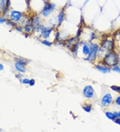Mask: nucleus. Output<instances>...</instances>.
I'll use <instances>...</instances> for the list:
<instances>
[{"instance_id":"obj_17","label":"nucleus","mask_w":120,"mask_h":132,"mask_svg":"<svg viewBox=\"0 0 120 132\" xmlns=\"http://www.w3.org/2000/svg\"><path fill=\"white\" fill-rule=\"evenodd\" d=\"M42 43H43V44H44L45 45H46V46H48V47L51 46V44H52V43H51V42H50V41H46V40H44V41H43Z\"/></svg>"},{"instance_id":"obj_9","label":"nucleus","mask_w":120,"mask_h":132,"mask_svg":"<svg viewBox=\"0 0 120 132\" xmlns=\"http://www.w3.org/2000/svg\"><path fill=\"white\" fill-rule=\"evenodd\" d=\"M96 68L99 71H100L101 72L105 74V73H108L109 71H110V69H109L108 67H103V66H96Z\"/></svg>"},{"instance_id":"obj_8","label":"nucleus","mask_w":120,"mask_h":132,"mask_svg":"<svg viewBox=\"0 0 120 132\" xmlns=\"http://www.w3.org/2000/svg\"><path fill=\"white\" fill-rule=\"evenodd\" d=\"M21 17V13L19 12H17V11H13L12 12V14H11V17H12V20L13 21H19Z\"/></svg>"},{"instance_id":"obj_5","label":"nucleus","mask_w":120,"mask_h":132,"mask_svg":"<svg viewBox=\"0 0 120 132\" xmlns=\"http://www.w3.org/2000/svg\"><path fill=\"white\" fill-rule=\"evenodd\" d=\"M112 101V97L111 95V94H106L105 95L103 96V97L101 99V104L103 106H107L109 105Z\"/></svg>"},{"instance_id":"obj_16","label":"nucleus","mask_w":120,"mask_h":132,"mask_svg":"<svg viewBox=\"0 0 120 132\" xmlns=\"http://www.w3.org/2000/svg\"><path fill=\"white\" fill-rule=\"evenodd\" d=\"M111 88L113 90V91H117V92H118V93H120V87H118V86H113L111 87Z\"/></svg>"},{"instance_id":"obj_11","label":"nucleus","mask_w":120,"mask_h":132,"mask_svg":"<svg viewBox=\"0 0 120 132\" xmlns=\"http://www.w3.org/2000/svg\"><path fill=\"white\" fill-rule=\"evenodd\" d=\"M6 4H7L6 0H0V12L5 9Z\"/></svg>"},{"instance_id":"obj_10","label":"nucleus","mask_w":120,"mask_h":132,"mask_svg":"<svg viewBox=\"0 0 120 132\" xmlns=\"http://www.w3.org/2000/svg\"><path fill=\"white\" fill-rule=\"evenodd\" d=\"M105 116H106V117H107L108 118H109V120L113 121L115 120L116 118V116L115 115V113H113L111 112H106L105 113Z\"/></svg>"},{"instance_id":"obj_18","label":"nucleus","mask_w":120,"mask_h":132,"mask_svg":"<svg viewBox=\"0 0 120 132\" xmlns=\"http://www.w3.org/2000/svg\"><path fill=\"white\" fill-rule=\"evenodd\" d=\"M113 70L116 72H117V73H120V67L119 66H115L113 67Z\"/></svg>"},{"instance_id":"obj_12","label":"nucleus","mask_w":120,"mask_h":132,"mask_svg":"<svg viewBox=\"0 0 120 132\" xmlns=\"http://www.w3.org/2000/svg\"><path fill=\"white\" fill-rule=\"evenodd\" d=\"M63 18H64V13H63V12H61L59 13L58 16V20L59 23V24L63 21Z\"/></svg>"},{"instance_id":"obj_23","label":"nucleus","mask_w":120,"mask_h":132,"mask_svg":"<svg viewBox=\"0 0 120 132\" xmlns=\"http://www.w3.org/2000/svg\"><path fill=\"white\" fill-rule=\"evenodd\" d=\"M115 113V115L116 116V117H119L120 118V111L118 113Z\"/></svg>"},{"instance_id":"obj_21","label":"nucleus","mask_w":120,"mask_h":132,"mask_svg":"<svg viewBox=\"0 0 120 132\" xmlns=\"http://www.w3.org/2000/svg\"><path fill=\"white\" fill-rule=\"evenodd\" d=\"M30 86H33L34 84H35V80L34 79H31V80H30V82H29V83Z\"/></svg>"},{"instance_id":"obj_7","label":"nucleus","mask_w":120,"mask_h":132,"mask_svg":"<svg viewBox=\"0 0 120 132\" xmlns=\"http://www.w3.org/2000/svg\"><path fill=\"white\" fill-rule=\"evenodd\" d=\"M25 63H24L23 62L20 61L16 63V68L17 71H19L20 72H24L25 71Z\"/></svg>"},{"instance_id":"obj_13","label":"nucleus","mask_w":120,"mask_h":132,"mask_svg":"<svg viewBox=\"0 0 120 132\" xmlns=\"http://www.w3.org/2000/svg\"><path fill=\"white\" fill-rule=\"evenodd\" d=\"M89 48L87 45H84L83 47V53L85 55H87L89 54Z\"/></svg>"},{"instance_id":"obj_25","label":"nucleus","mask_w":120,"mask_h":132,"mask_svg":"<svg viewBox=\"0 0 120 132\" xmlns=\"http://www.w3.org/2000/svg\"><path fill=\"white\" fill-rule=\"evenodd\" d=\"M4 21H5V20L4 19H2V18H0V23H4Z\"/></svg>"},{"instance_id":"obj_4","label":"nucleus","mask_w":120,"mask_h":132,"mask_svg":"<svg viewBox=\"0 0 120 132\" xmlns=\"http://www.w3.org/2000/svg\"><path fill=\"white\" fill-rule=\"evenodd\" d=\"M83 95L87 98H91L94 95V90L91 86H87L83 89Z\"/></svg>"},{"instance_id":"obj_2","label":"nucleus","mask_w":120,"mask_h":132,"mask_svg":"<svg viewBox=\"0 0 120 132\" xmlns=\"http://www.w3.org/2000/svg\"><path fill=\"white\" fill-rule=\"evenodd\" d=\"M98 51V45L97 44H91L90 46V51H89V55L88 58L86 59L88 61H92L94 60L95 57H96V54Z\"/></svg>"},{"instance_id":"obj_20","label":"nucleus","mask_w":120,"mask_h":132,"mask_svg":"<svg viewBox=\"0 0 120 132\" xmlns=\"http://www.w3.org/2000/svg\"><path fill=\"white\" fill-rule=\"evenodd\" d=\"M116 103L117 105H120V97H117V99H116Z\"/></svg>"},{"instance_id":"obj_6","label":"nucleus","mask_w":120,"mask_h":132,"mask_svg":"<svg viewBox=\"0 0 120 132\" xmlns=\"http://www.w3.org/2000/svg\"><path fill=\"white\" fill-rule=\"evenodd\" d=\"M41 32L43 37L44 38H48L50 37L51 32V29H47V27H44V26H41Z\"/></svg>"},{"instance_id":"obj_19","label":"nucleus","mask_w":120,"mask_h":132,"mask_svg":"<svg viewBox=\"0 0 120 132\" xmlns=\"http://www.w3.org/2000/svg\"><path fill=\"white\" fill-rule=\"evenodd\" d=\"M29 82H30V80H29L28 79H24L22 81L23 83H24V84H28V83H29Z\"/></svg>"},{"instance_id":"obj_22","label":"nucleus","mask_w":120,"mask_h":132,"mask_svg":"<svg viewBox=\"0 0 120 132\" xmlns=\"http://www.w3.org/2000/svg\"><path fill=\"white\" fill-rule=\"evenodd\" d=\"M114 122L117 124L120 125V119H116V120H114Z\"/></svg>"},{"instance_id":"obj_24","label":"nucleus","mask_w":120,"mask_h":132,"mask_svg":"<svg viewBox=\"0 0 120 132\" xmlns=\"http://www.w3.org/2000/svg\"><path fill=\"white\" fill-rule=\"evenodd\" d=\"M4 70V66H3L2 64H1V63H0V71H1V70Z\"/></svg>"},{"instance_id":"obj_14","label":"nucleus","mask_w":120,"mask_h":132,"mask_svg":"<svg viewBox=\"0 0 120 132\" xmlns=\"http://www.w3.org/2000/svg\"><path fill=\"white\" fill-rule=\"evenodd\" d=\"M33 25H34V27H35L36 29L39 28V27L40 26V25H39V18H38V17L35 18V20H34V23H33Z\"/></svg>"},{"instance_id":"obj_1","label":"nucleus","mask_w":120,"mask_h":132,"mask_svg":"<svg viewBox=\"0 0 120 132\" xmlns=\"http://www.w3.org/2000/svg\"><path fill=\"white\" fill-rule=\"evenodd\" d=\"M103 62L109 66H115L118 62L117 55L114 52H111L105 57Z\"/></svg>"},{"instance_id":"obj_15","label":"nucleus","mask_w":120,"mask_h":132,"mask_svg":"<svg viewBox=\"0 0 120 132\" xmlns=\"http://www.w3.org/2000/svg\"><path fill=\"white\" fill-rule=\"evenodd\" d=\"M83 109L85 110V111H87V112H90L91 111V105H84L83 107Z\"/></svg>"},{"instance_id":"obj_3","label":"nucleus","mask_w":120,"mask_h":132,"mask_svg":"<svg viewBox=\"0 0 120 132\" xmlns=\"http://www.w3.org/2000/svg\"><path fill=\"white\" fill-rule=\"evenodd\" d=\"M55 8V5L54 4H47L45 8L43 9L41 13L43 16L46 17L50 14L51 12L54 11Z\"/></svg>"}]
</instances>
